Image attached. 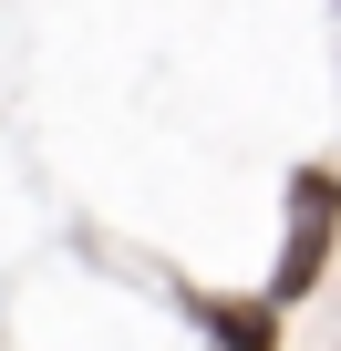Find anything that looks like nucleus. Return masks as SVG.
<instances>
[{
  "label": "nucleus",
  "mask_w": 341,
  "mask_h": 351,
  "mask_svg": "<svg viewBox=\"0 0 341 351\" xmlns=\"http://www.w3.org/2000/svg\"><path fill=\"white\" fill-rule=\"evenodd\" d=\"M331 11H341V0H331Z\"/></svg>",
  "instance_id": "nucleus-3"
},
{
  "label": "nucleus",
  "mask_w": 341,
  "mask_h": 351,
  "mask_svg": "<svg viewBox=\"0 0 341 351\" xmlns=\"http://www.w3.org/2000/svg\"><path fill=\"white\" fill-rule=\"evenodd\" d=\"M197 320H207L217 351H279V300L269 289L259 300H197Z\"/></svg>",
  "instance_id": "nucleus-2"
},
{
  "label": "nucleus",
  "mask_w": 341,
  "mask_h": 351,
  "mask_svg": "<svg viewBox=\"0 0 341 351\" xmlns=\"http://www.w3.org/2000/svg\"><path fill=\"white\" fill-rule=\"evenodd\" d=\"M331 248H341V176H331V165H300V176H290V238H279L269 300H279V310L310 300L320 269H331Z\"/></svg>",
  "instance_id": "nucleus-1"
}]
</instances>
